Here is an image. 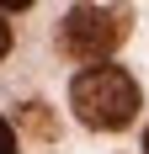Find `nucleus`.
Wrapping results in <instances>:
<instances>
[{"instance_id":"obj_4","label":"nucleus","mask_w":149,"mask_h":154,"mask_svg":"<svg viewBox=\"0 0 149 154\" xmlns=\"http://www.w3.org/2000/svg\"><path fill=\"white\" fill-rule=\"evenodd\" d=\"M5 53H11V27L0 21V59H5Z\"/></svg>"},{"instance_id":"obj_2","label":"nucleus","mask_w":149,"mask_h":154,"mask_svg":"<svg viewBox=\"0 0 149 154\" xmlns=\"http://www.w3.org/2000/svg\"><path fill=\"white\" fill-rule=\"evenodd\" d=\"M122 37H128V11L112 5H74L59 21V48L69 59H106Z\"/></svg>"},{"instance_id":"obj_1","label":"nucleus","mask_w":149,"mask_h":154,"mask_svg":"<svg viewBox=\"0 0 149 154\" xmlns=\"http://www.w3.org/2000/svg\"><path fill=\"white\" fill-rule=\"evenodd\" d=\"M69 106L74 117L96 133H112V128H128L138 112V85L128 69L117 64H96V69H80L69 85Z\"/></svg>"},{"instance_id":"obj_5","label":"nucleus","mask_w":149,"mask_h":154,"mask_svg":"<svg viewBox=\"0 0 149 154\" xmlns=\"http://www.w3.org/2000/svg\"><path fill=\"white\" fill-rule=\"evenodd\" d=\"M144 154H149V133H144Z\"/></svg>"},{"instance_id":"obj_3","label":"nucleus","mask_w":149,"mask_h":154,"mask_svg":"<svg viewBox=\"0 0 149 154\" xmlns=\"http://www.w3.org/2000/svg\"><path fill=\"white\" fill-rule=\"evenodd\" d=\"M0 154H16V133H11L5 117H0Z\"/></svg>"}]
</instances>
